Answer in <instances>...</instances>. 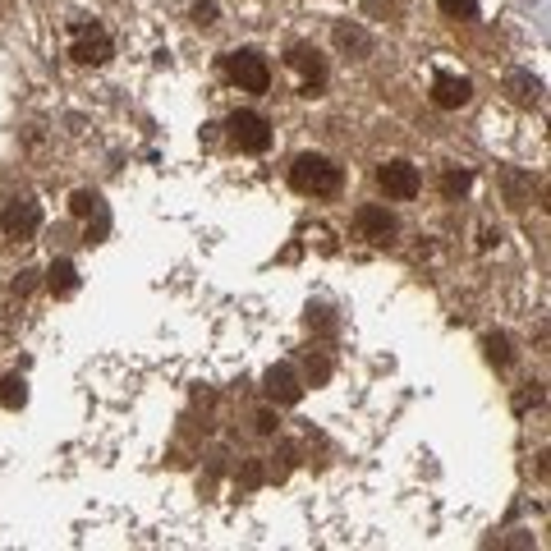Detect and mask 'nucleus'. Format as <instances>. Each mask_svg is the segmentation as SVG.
<instances>
[{
	"label": "nucleus",
	"instance_id": "obj_21",
	"mask_svg": "<svg viewBox=\"0 0 551 551\" xmlns=\"http://www.w3.org/2000/svg\"><path fill=\"white\" fill-rule=\"evenodd\" d=\"M253 423H258V432H262V436H271V432H276V413H267V409H262Z\"/></svg>",
	"mask_w": 551,
	"mask_h": 551
},
{
	"label": "nucleus",
	"instance_id": "obj_15",
	"mask_svg": "<svg viewBox=\"0 0 551 551\" xmlns=\"http://www.w3.org/2000/svg\"><path fill=\"white\" fill-rule=\"evenodd\" d=\"M441 5V14L446 19H455V23H464V19H478V0H436Z\"/></svg>",
	"mask_w": 551,
	"mask_h": 551
},
{
	"label": "nucleus",
	"instance_id": "obj_19",
	"mask_svg": "<svg viewBox=\"0 0 551 551\" xmlns=\"http://www.w3.org/2000/svg\"><path fill=\"white\" fill-rule=\"evenodd\" d=\"M468 188V171H451L446 175V193H464Z\"/></svg>",
	"mask_w": 551,
	"mask_h": 551
},
{
	"label": "nucleus",
	"instance_id": "obj_8",
	"mask_svg": "<svg viewBox=\"0 0 551 551\" xmlns=\"http://www.w3.org/2000/svg\"><path fill=\"white\" fill-rule=\"evenodd\" d=\"M358 235H363L368 244H386L395 235V216L386 207H358Z\"/></svg>",
	"mask_w": 551,
	"mask_h": 551
},
{
	"label": "nucleus",
	"instance_id": "obj_14",
	"mask_svg": "<svg viewBox=\"0 0 551 551\" xmlns=\"http://www.w3.org/2000/svg\"><path fill=\"white\" fill-rule=\"evenodd\" d=\"M23 400H28V386H23V377H0V404L5 409H23Z\"/></svg>",
	"mask_w": 551,
	"mask_h": 551
},
{
	"label": "nucleus",
	"instance_id": "obj_2",
	"mask_svg": "<svg viewBox=\"0 0 551 551\" xmlns=\"http://www.w3.org/2000/svg\"><path fill=\"white\" fill-rule=\"evenodd\" d=\"M69 55L78 65H106L110 60V33L101 23H74V42Z\"/></svg>",
	"mask_w": 551,
	"mask_h": 551
},
{
	"label": "nucleus",
	"instance_id": "obj_20",
	"mask_svg": "<svg viewBox=\"0 0 551 551\" xmlns=\"http://www.w3.org/2000/svg\"><path fill=\"white\" fill-rule=\"evenodd\" d=\"M326 372H331L326 358H308V377H313V381H326Z\"/></svg>",
	"mask_w": 551,
	"mask_h": 551
},
{
	"label": "nucleus",
	"instance_id": "obj_22",
	"mask_svg": "<svg viewBox=\"0 0 551 551\" xmlns=\"http://www.w3.org/2000/svg\"><path fill=\"white\" fill-rule=\"evenodd\" d=\"M14 290H19V294H28V290H33V271H23L19 281H14Z\"/></svg>",
	"mask_w": 551,
	"mask_h": 551
},
{
	"label": "nucleus",
	"instance_id": "obj_6",
	"mask_svg": "<svg viewBox=\"0 0 551 551\" xmlns=\"http://www.w3.org/2000/svg\"><path fill=\"white\" fill-rule=\"evenodd\" d=\"M377 184H381L386 193H391V198H400V203L419 198V188H423L419 165H409V161H386L381 171H377Z\"/></svg>",
	"mask_w": 551,
	"mask_h": 551
},
{
	"label": "nucleus",
	"instance_id": "obj_17",
	"mask_svg": "<svg viewBox=\"0 0 551 551\" xmlns=\"http://www.w3.org/2000/svg\"><path fill=\"white\" fill-rule=\"evenodd\" d=\"M487 358H491V363H510V340L506 336H487Z\"/></svg>",
	"mask_w": 551,
	"mask_h": 551
},
{
	"label": "nucleus",
	"instance_id": "obj_9",
	"mask_svg": "<svg viewBox=\"0 0 551 551\" xmlns=\"http://www.w3.org/2000/svg\"><path fill=\"white\" fill-rule=\"evenodd\" d=\"M262 386H267V395H271L276 404H294V400L303 395V386H299L294 368H271V372L262 377Z\"/></svg>",
	"mask_w": 551,
	"mask_h": 551
},
{
	"label": "nucleus",
	"instance_id": "obj_13",
	"mask_svg": "<svg viewBox=\"0 0 551 551\" xmlns=\"http://www.w3.org/2000/svg\"><path fill=\"white\" fill-rule=\"evenodd\" d=\"M336 42H340V51H354V55H368L372 51V37L358 23H340L336 28Z\"/></svg>",
	"mask_w": 551,
	"mask_h": 551
},
{
	"label": "nucleus",
	"instance_id": "obj_3",
	"mask_svg": "<svg viewBox=\"0 0 551 551\" xmlns=\"http://www.w3.org/2000/svg\"><path fill=\"white\" fill-rule=\"evenodd\" d=\"M226 69H230V78L239 83L244 92H267L271 88V69H267V60L258 51H230Z\"/></svg>",
	"mask_w": 551,
	"mask_h": 551
},
{
	"label": "nucleus",
	"instance_id": "obj_12",
	"mask_svg": "<svg viewBox=\"0 0 551 551\" xmlns=\"http://www.w3.org/2000/svg\"><path fill=\"white\" fill-rule=\"evenodd\" d=\"M506 92H510L519 106H533V101L542 97V83H538L533 74H510V78H506Z\"/></svg>",
	"mask_w": 551,
	"mask_h": 551
},
{
	"label": "nucleus",
	"instance_id": "obj_1",
	"mask_svg": "<svg viewBox=\"0 0 551 551\" xmlns=\"http://www.w3.org/2000/svg\"><path fill=\"white\" fill-rule=\"evenodd\" d=\"M290 184L299 193H308V198H336L340 184H345V171L331 156H322V152H303L290 165Z\"/></svg>",
	"mask_w": 551,
	"mask_h": 551
},
{
	"label": "nucleus",
	"instance_id": "obj_16",
	"mask_svg": "<svg viewBox=\"0 0 551 551\" xmlns=\"http://www.w3.org/2000/svg\"><path fill=\"white\" fill-rule=\"evenodd\" d=\"M69 212L74 216H92L97 212V193H88V188H78L74 198H69Z\"/></svg>",
	"mask_w": 551,
	"mask_h": 551
},
{
	"label": "nucleus",
	"instance_id": "obj_7",
	"mask_svg": "<svg viewBox=\"0 0 551 551\" xmlns=\"http://www.w3.org/2000/svg\"><path fill=\"white\" fill-rule=\"evenodd\" d=\"M468 97H474V83L468 78H459V74H436L432 78V101L441 110H459Z\"/></svg>",
	"mask_w": 551,
	"mask_h": 551
},
{
	"label": "nucleus",
	"instance_id": "obj_4",
	"mask_svg": "<svg viewBox=\"0 0 551 551\" xmlns=\"http://www.w3.org/2000/svg\"><path fill=\"white\" fill-rule=\"evenodd\" d=\"M226 129H230V143L239 152H267V143H271V124L258 116V110H235Z\"/></svg>",
	"mask_w": 551,
	"mask_h": 551
},
{
	"label": "nucleus",
	"instance_id": "obj_10",
	"mask_svg": "<svg viewBox=\"0 0 551 551\" xmlns=\"http://www.w3.org/2000/svg\"><path fill=\"white\" fill-rule=\"evenodd\" d=\"M290 65L303 74V92L313 97V88L322 83V60H317V51H308V46H294V51H290Z\"/></svg>",
	"mask_w": 551,
	"mask_h": 551
},
{
	"label": "nucleus",
	"instance_id": "obj_5",
	"mask_svg": "<svg viewBox=\"0 0 551 551\" xmlns=\"http://www.w3.org/2000/svg\"><path fill=\"white\" fill-rule=\"evenodd\" d=\"M37 226H42V207L28 203V198H14L5 212H0V230H5V239H14V244H28L37 235Z\"/></svg>",
	"mask_w": 551,
	"mask_h": 551
},
{
	"label": "nucleus",
	"instance_id": "obj_18",
	"mask_svg": "<svg viewBox=\"0 0 551 551\" xmlns=\"http://www.w3.org/2000/svg\"><path fill=\"white\" fill-rule=\"evenodd\" d=\"M193 19H198L203 28H207V23H216V5H212V0H198V5H193Z\"/></svg>",
	"mask_w": 551,
	"mask_h": 551
},
{
	"label": "nucleus",
	"instance_id": "obj_11",
	"mask_svg": "<svg viewBox=\"0 0 551 551\" xmlns=\"http://www.w3.org/2000/svg\"><path fill=\"white\" fill-rule=\"evenodd\" d=\"M46 285H51V294L55 299H69L74 290H78V271H74V262H51V271H46Z\"/></svg>",
	"mask_w": 551,
	"mask_h": 551
}]
</instances>
